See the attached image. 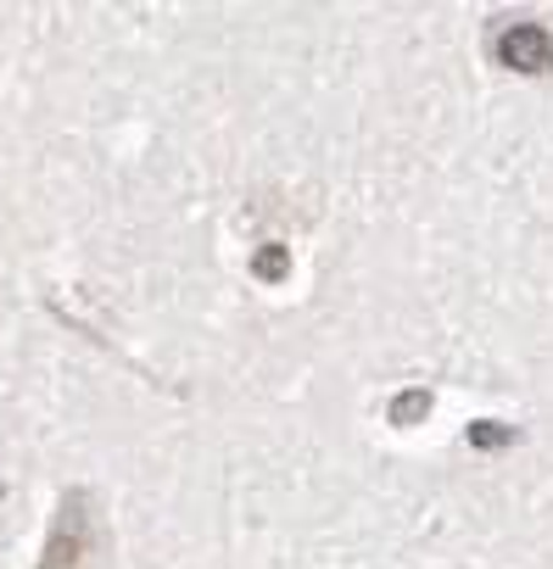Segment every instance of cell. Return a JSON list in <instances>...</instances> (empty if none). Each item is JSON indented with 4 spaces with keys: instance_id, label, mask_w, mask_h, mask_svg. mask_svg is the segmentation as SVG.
Returning a JSON list of instances; mask_svg holds the SVG:
<instances>
[{
    "instance_id": "5",
    "label": "cell",
    "mask_w": 553,
    "mask_h": 569,
    "mask_svg": "<svg viewBox=\"0 0 553 569\" xmlns=\"http://www.w3.org/2000/svg\"><path fill=\"white\" fill-rule=\"evenodd\" d=\"M470 441H475V447H503V441H508V430H492V425H475V430H470Z\"/></svg>"
},
{
    "instance_id": "2",
    "label": "cell",
    "mask_w": 553,
    "mask_h": 569,
    "mask_svg": "<svg viewBox=\"0 0 553 569\" xmlns=\"http://www.w3.org/2000/svg\"><path fill=\"white\" fill-rule=\"evenodd\" d=\"M492 57L508 73H553V34L542 23H508V29H497Z\"/></svg>"
},
{
    "instance_id": "3",
    "label": "cell",
    "mask_w": 553,
    "mask_h": 569,
    "mask_svg": "<svg viewBox=\"0 0 553 569\" xmlns=\"http://www.w3.org/2000/svg\"><path fill=\"white\" fill-rule=\"evenodd\" d=\"M251 273H257V279H286V273H292V251H286L280 240H268V246L251 257Z\"/></svg>"
},
{
    "instance_id": "1",
    "label": "cell",
    "mask_w": 553,
    "mask_h": 569,
    "mask_svg": "<svg viewBox=\"0 0 553 569\" xmlns=\"http://www.w3.org/2000/svg\"><path fill=\"white\" fill-rule=\"evenodd\" d=\"M96 502L85 486L62 491V508H57V525L46 536V552H40V569H90L96 563Z\"/></svg>"
},
{
    "instance_id": "4",
    "label": "cell",
    "mask_w": 553,
    "mask_h": 569,
    "mask_svg": "<svg viewBox=\"0 0 553 569\" xmlns=\"http://www.w3.org/2000/svg\"><path fill=\"white\" fill-rule=\"evenodd\" d=\"M425 408H431V397L419 391V397H408V402H397V408H392V419L403 425V419H414V413H425Z\"/></svg>"
}]
</instances>
